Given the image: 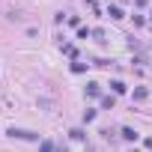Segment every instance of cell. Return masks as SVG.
I'll use <instances>...</instances> for the list:
<instances>
[{
	"instance_id": "13",
	"label": "cell",
	"mask_w": 152,
	"mask_h": 152,
	"mask_svg": "<svg viewBox=\"0 0 152 152\" xmlns=\"http://www.w3.org/2000/svg\"><path fill=\"white\" fill-rule=\"evenodd\" d=\"M146 149H152V137H146Z\"/></svg>"
},
{
	"instance_id": "8",
	"label": "cell",
	"mask_w": 152,
	"mask_h": 152,
	"mask_svg": "<svg viewBox=\"0 0 152 152\" xmlns=\"http://www.w3.org/2000/svg\"><path fill=\"white\" fill-rule=\"evenodd\" d=\"M102 107H104V110H113V96H104V99H102Z\"/></svg>"
},
{
	"instance_id": "4",
	"label": "cell",
	"mask_w": 152,
	"mask_h": 152,
	"mask_svg": "<svg viewBox=\"0 0 152 152\" xmlns=\"http://www.w3.org/2000/svg\"><path fill=\"white\" fill-rule=\"evenodd\" d=\"M87 96H102V87H99L96 81H90V84H87Z\"/></svg>"
},
{
	"instance_id": "2",
	"label": "cell",
	"mask_w": 152,
	"mask_h": 152,
	"mask_svg": "<svg viewBox=\"0 0 152 152\" xmlns=\"http://www.w3.org/2000/svg\"><path fill=\"white\" fill-rule=\"evenodd\" d=\"M107 15H110L113 21H119V18H125V15H122V6H116V3H113V6H107Z\"/></svg>"
},
{
	"instance_id": "10",
	"label": "cell",
	"mask_w": 152,
	"mask_h": 152,
	"mask_svg": "<svg viewBox=\"0 0 152 152\" xmlns=\"http://www.w3.org/2000/svg\"><path fill=\"white\" fill-rule=\"evenodd\" d=\"M146 96H149V93H146V87H137V90H134V99H137V102H140V99H146Z\"/></svg>"
},
{
	"instance_id": "11",
	"label": "cell",
	"mask_w": 152,
	"mask_h": 152,
	"mask_svg": "<svg viewBox=\"0 0 152 152\" xmlns=\"http://www.w3.org/2000/svg\"><path fill=\"white\" fill-rule=\"evenodd\" d=\"M93 119H96V110L87 107V110H84V122H93Z\"/></svg>"
},
{
	"instance_id": "14",
	"label": "cell",
	"mask_w": 152,
	"mask_h": 152,
	"mask_svg": "<svg viewBox=\"0 0 152 152\" xmlns=\"http://www.w3.org/2000/svg\"><path fill=\"white\" fill-rule=\"evenodd\" d=\"M57 152H69V149H66V146H60V149H57Z\"/></svg>"
},
{
	"instance_id": "1",
	"label": "cell",
	"mask_w": 152,
	"mask_h": 152,
	"mask_svg": "<svg viewBox=\"0 0 152 152\" xmlns=\"http://www.w3.org/2000/svg\"><path fill=\"white\" fill-rule=\"evenodd\" d=\"M6 134L15 137V140H39V134H36V131H27V128H9Z\"/></svg>"
},
{
	"instance_id": "3",
	"label": "cell",
	"mask_w": 152,
	"mask_h": 152,
	"mask_svg": "<svg viewBox=\"0 0 152 152\" xmlns=\"http://www.w3.org/2000/svg\"><path fill=\"white\" fill-rule=\"evenodd\" d=\"M119 137H122V140H128V143H134V140H137V131H134V128H122V131H119Z\"/></svg>"
},
{
	"instance_id": "9",
	"label": "cell",
	"mask_w": 152,
	"mask_h": 152,
	"mask_svg": "<svg viewBox=\"0 0 152 152\" xmlns=\"http://www.w3.org/2000/svg\"><path fill=\"white\" fill-rule=\"evenodd\" d=\"M63 54H66V57H78V51H75V45H63Z\"/></svg>"
},
{
	"instance_id": "7",
	"label": "cell",
	"mask_w": 152,
	"mask_h": 152,
	"mask_svg": "<svg viewBox=\"0 0 152 152\" xmlns=\"http://www.w3.org/2000/svg\"><path fill=\"white\" fill-rule=\"evenodd\" d=\"M69 137H72V140H84V137H87V134H84V131H81V128H72V131H69Z\"/></svg>"
},
{
	"instance_id": "6",
	"label": "cell",
	"mask_w": 152,
	"mask_h": 152,
	"mask_svg": "<svg viewBox=\"0 0 152 152\" xmlns=\"http://www.w3.org/2000/svg\"><path fill=\"white\" fill-rule=\"evenodd\" d=\"M87 66H90V63H72V72H75V75H84Z\"/></svg>"
},
{
	"instance_id": "5",
	"label": "cell",
	"mask_w": 152,
	"mask_h": 152,
	"mask_svg": "<svg viewBox=\"0 0 152 152\" xmlns=\"http://www.w3.org/2000/svg\"><path fill=\"white\" fill-rule=\"evenodd\" d=\"M110 87H113V93H116V96H122V93L128 90V87H125L122 81H110Z\"/></svg>"
},
{
	"instance_id": "12",
	"label": "cell",
	"mask_w": 152,
	"mask_h": 152,
	"mask_svg": "<svg viewBox=\"0 0 152 152\" xmlns=\"http://www.w3.org/2000/svg\"><path fill=\"white\" fill-rule=\"evenodd\" d=\"M39 152H54V143H51V140H42V146H39Z\"/></svg>"
}]
</instances>
